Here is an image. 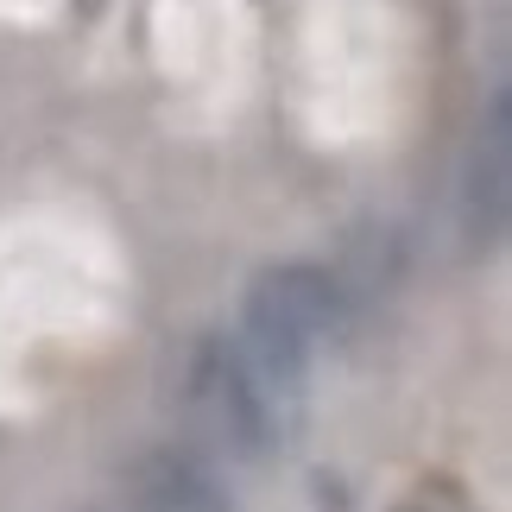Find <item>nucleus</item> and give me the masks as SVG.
<instances>
[{"label":"nucleus","mask_w":512,"mask_h":512,"mask_svg":"<svg viewBox=\"0 0 512 512\" xmlns=\"http://www.w3.org/2000/svg\"><path fill=\"white\" fill-rule=\"evenodd\" d=\"M342 285L310 260H279L253 272L241 291V323L234 342L247 348V361L260 367V380L279 392L291 411H304L310 373H317L323 348L342 336Z\"/></svg>","instance_id":"nucleus-1"},{"label":"nucleus","mask_w":512,"mask_h":512,"mask_svg":"<svg viewBox=\"0 0 512 512\" xmlns=\"http://www.w3.org/2000/svg\"><path fill=\"white\" fill-rule=\"evenodd\" d=\"M177 411L203 443H215L228 462H266L298 437L304 411H291L279 392L260 380L234 329H203L190 336L184 361H177Z\"/></svg>","instance_id":"nucleus-2"},{"label":"nucleus","mask_w":512,"mask_h":512,"mask_svg":"<svg viewBox=\"0 0 512 512\" xmlns=\"http://www.w3.org/2000/svg\"><path fill=\"white\" fill-rule=\"evenodd\" d=\"M506 152H512V121H506V89H494L487 102V121L475 127V146H468V171H462V228L475 241L494 247L506 234Z\"/></svg>","instance_id":"nucleus-3"},{"label":"nucleus","mask_w":512,"mask_h":512,"mask_svg":"<svg viewBox=\"0 0 512 512\" xmlns=\"http://www.w3.org/2000/svg\"><path fill=\"white\" fill-rule=\"evenodd\" d=\"M127 506L133 512H234L228 487L196 449H152L127 475Z\"/></svg>","instance_id":"nucleus-4"}]
</instances>
